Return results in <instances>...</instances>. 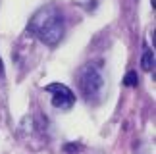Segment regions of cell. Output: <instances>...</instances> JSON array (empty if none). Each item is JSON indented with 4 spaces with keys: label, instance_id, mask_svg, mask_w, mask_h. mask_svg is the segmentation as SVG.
<instances>
[{
    "label": "cell",
    "instance_id": "4",
    "mask_svg": "<svg viewBox=\"0 0 156 154\" xmlns=\"http://www.w3.org/2000/svg\"><path fill=\"white\" fill-rule=\"evenodd\" d=\"M141 68L145 72H152V68H154V52L152 50H145L143 60H141Z\"/></svg>",
    "mask_w": 156,
    "mask_h": 154
},
{
    "label": "cell",
    "instance_id": "2",
    "mask_svg": "<svg viewBox=\"0 0 156 154\" xmlns=\"http://www.w3.org/2000/svg\"><path fill=\"white\" fill-rule=\"evenodd\" d=\"M77 83H79V91L83 93V96L87 100L98 98V94L104 87V77H102V72H100V66L98 64L83 66L79 72V77H77Z\"/></svg>",
    "mask_w": 156,
    "mask_h": 154
},
{
    "label": "cell",
    "instance_id": "1",
    "mask_svg": "<svg viewBox=\"0 0 156 154\" xmlns=\"http://www.w3.org/2000/svg\"><path fill=\"white\" fill-rule=\"evenodd\" d=\"M27 31L37 37L41 43L48 44V46H56L64 37L66 31V21L64 16L54 4L43 6L41 10L35 12V16L29 19Z\"/></svg>",
    "mask_w": 156,
    "mask_h": 154
},
{
    "label": "cell",
    "instance_id": "5",
    "mask_svg": "<svg viewBox=\"0 0 156 154\" xmlns=\"http://www.w3.org/2000/svg\"><path fill=\"white\" fill-rule=\"evenodd\" d=\"M123 85L135 87V85H137V73H135V72H129L127 75H125V79H123Z\"/></svg>",
    "mask_w": 156,
    "mask_h": 154
},
{
    "label": "cell",
    "instance_id": "6",
    "mask_svg": "<svg viewBox=\"0 0 156 154\" xmlns=\"http://www.w3.org/2000/svg\"><path fill=\"white\" fill-rule=\"evenodd\" d=\"M0 75H2V60H0Z\"/></svg>",
    "mask_w": 156,
    "mask_h": 154
},
{
    "label": "cell",
    "instance_id": "3",
    "mask_svg": "<svg viewBox=\"0 0 156 154\" xmlns=\"http://www.w3.org/2000/svg\"><path fill=\"white\" fill-rule=\"evenodd\" d=\"M46 93H50L52 106L58 110H69L75 104V94L62 83H50L46 85Z\"/></svg>",
    "mask_w": 156,
    "mask_h": 154
}]
</instances>
